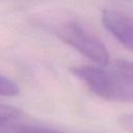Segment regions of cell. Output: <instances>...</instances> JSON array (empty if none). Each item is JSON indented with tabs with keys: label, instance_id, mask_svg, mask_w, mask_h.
Instances as JSON below:
<instances>
[{
	"label": "cell",
	"instance_id": "cell-6",
	"mask_svg": "<svg viewBox=\"0 0 133 133\" xmlns=\"http://www.w3.org/2000/svg\"><path fill=\"white\" fill-rule=\"evenodd\" d=\"M20 92V87L10 78L1 75L0 76V94L2 97H15Z\"/></svg>",
	"mask_w": 133,
	"mask_h": 133
},
{
	"label": "cell",
	"instance_id": "cell-3",
	"mask_svg": "<svg viewBox=\"0 0 133 133\" xmlns=\"http://www.w3.org/2000/svg\"><path fill=\"white\" fill-rule=\"evenodd\" d=\"M104 27L126 48L133 50V19L112 9L102 11Z\"/></svg>",
	"mask_w": 133,
	"mask_h": 133
},
{
	"label": "cell",
	"instance_id": "cell-8",
	"mask_svg": "<svg viewBox=\"0 0 133 133\" xmlns=\"http://www.w3.org/2000/svg\"><path fill=\"white\" fill-rule=\"evenodd\" d=\"M128 1H133V0H128Z\"/></svg>",
	"mask_w": 133,
	"mask_h": 133
},
{
	"label": "cell",
	"instance_id": "cell-2",
	"mask_svg": "<svg viewBox=\"0 0 133 133\" xmlns=\"http://www.w3.org/2000/svg\"><path fill=\"white\" fill-rule=\"evenodd\" d=\"M56 34L62 42L97 65L106 66L108 64L109 53L105 45L79 23L75 21L63 23L56 29Z\"/></svg>",
	"mask_w": 133,
	"mask_h": 133
},
{
	"label": "cell",
	"instance_id": "cell-4",
	"mask_svg": "<svg viewBox=\"0 0 133 133\" xmlns=\"http://www.w3.org/2000/svg\"><path fill=\"white\" fill-rule=\"evenodd\" d=\"M0 133H62V132L39 125L9 124V125L1 126Z\"/></svg>",
	"mask_w": 133,
	"mask_h": 133
},
{
	"label": "cell",
	"instance_id": "cell-5",
	"mask_svg": "<svg viewBox=\"0 0 133 133\" xmlns=\"http://www.w3.org/2000/svg\"><path fill=\"white\" fill-rule=\"evenodd\" d=\"M23 112L10 105L1 104L0 106V126L14 124L17 119L22 117Z\"/></svg>",
	"mask_w": 133,
	"mask_h": 133
},
{
	"label": "cell",
	"instance_id": "cell-1",
	"mask_svg": "<svg viewBox=\"0 0 133 133\" xmlns=\"http://www.w3.org/2000/svg\"><path fill=\"white\" fill-rule=\"evenodd\" d=\"M70 71L99 98L115 102H133V81L117 73L112 66L76 65Z\"/></svg>",
	"mask_w": 133,
	"mask_h": 133
},
{
	"label": "cell",
	"instance_id": "cell-7",
	"mask_svg": "<svg viewBox=\"0 0 133 133\" xmlns=\"http://www.w3.org/2000/svg\"><path fill=\"white\" fill-rule=\"evenodd\" d=\"M112 68L123 75L124 77L128 78L129 80L133 81V61L131 60H125V59H118L114 62Z\"/></svg>",
	"mask_w": 133,
	"mask_h": 133
}]
</instances>
